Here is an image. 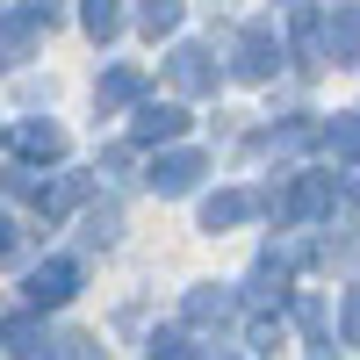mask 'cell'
I'll return each mask as SVG.
<instances>
[{
	"label": "cell",
	"instance_id": "24",
	"mask_svg": "<svg viewBox=\"0 0 360 360\" xmlns=\"http://www.w3.org/2000/svg\"><path fill=\"white\" fill-rule=\"evenodd\" d=\"M346 202H353V209H360V180H353V195H346Z\"/></svg>",
	"mask_w": 360,
	"mask_h": 360
},
{
	"label": "cell",
	"instance_id": "12",
	"mask_svg": "<svg viewBox=\"0 0 360 360\" xmlns=\"http://www.w3.org/2000/svg\"><path fill=\"white\" fill-rule=\"evenodd\" d=\"M295 317H303V353L310 360H332L339 346H332V324H324V303L317 295H303V303H295Z\"/></svg>",
	"mask_w": 360,
	"mask_h": 360
},
{
	"label": "cell",
	"instance_id": "23",
	"mask_svg": "<svg viewBox=\"0 0 360 360\" xmlns=\"http://www.w3.org/2000/svg\"><path fill=\"white\" fill-rule=\"evenodd\" d=\"M15 245H22V238H15V217H0V259H15Z\"/></svg>",
	"mask_w": 360,
	"mask_h": 360
},
{
	"label": "cell",
	"instance_id": "17",
	"mask_svg": "<svg viewBox=\"0 0 360 360\" xmlns=\"http://www.w3.org/2000/svg\"><path fill=\"white\" fill-rule=\"evenodd\" d=\"M79 22H86L94 44H108L115 29H123V0H79Z\"/></svg>",
	"mask_w": 360,
	"mask_h": 360
},
{
	"label": "cell",
	"instance_id": "22",
	"mask_svg": "<svg viewBox=\"0 0 360 360\" xmlns=\"http://www.w3.org/2000/svg\"><path fill=\"white\" fill-rule=\"evenodd\" d=\"M346 346H360V288H346Z\"/></svg>",
	"mask_w": 360,
	"mask_h": 360
},
{
	"label": "cell",
	"instance_id": "20",
	"mask_svg": "<svg viewBox=\"0 0 360 360\" xmlns=\"http://www.w3.org/2000/svg\"><path fill=\"white\" fill-rule=\"evenodd\" d=\"M115 231H123V217H115V209H94V217H86V245H108Z\"/></svg>",
	"mask_w": 360,
	"mask_h": 360
},
{
	"label": "cell",
	"instance_id": "4",
	"mask_svg": "<svg viewBox=\"0 0 360 360\" xmlns=\"http://www.w3.org/2000/svg\"><path fill=\"white\" fill-rule=\"evenodd\" d=\"M231 72L238 79H274L281 72V44H274V29H245V37H238V58H231Z\"/></svg>",
	"mask_w": 360,
	"mask_h": 360
},
{
	"label": "cell",
	"instance_id": "11",
	"mask_svg": "<svg viewBox=\"0 0 360 360\" xmlns=\"http://www.w3.org/2000/svg\"><path fill=\"white\" fill-rule=\"evenodd\" d=\"M252 209H259L252 195H238V188H224V195H209V202H202V231H231V224H245Z\"/></svg>",
	"mask_w": 360,
	"mask_h": 360
},
{
	"label": "cell",
	"instance_id": "9",
	"mask_svg": "<svg viewBox=\"0 0 360 360\" xmlns=\"http://www.w3.org/2000/svg\"><path fill=\"white\" fill-rule=\"evenodd\" d=\"M15 152L22 159H58V152H65V130L44 123V115H29V123H15Z\"/></svg>",
	"mask_w": 360,
	"mask_h": 360
},
{
	"label": "cell",
	"instance_id": "16",
	"mask_svg": "<svg viewBox=\"0 0 360 360\" xmlns=\"http://www.w3.org/2000/svg\"><path fill=\"white\" fill-rule=\"evenodd\" d=\"M29 44H37V22L29 15H0V65H22Z\"/></svg>",
	"mask_w": 360,
	"mask_h": 360
},
{
	"label": "cell",
	"instance_id": "5",
	"mask_svg": "<svg viewBox=\"0 0 360 360\" xmlns=\"http://www.w3.org/2000/svg\"><path fill=\"white\" fill-rule=\"evenodd\" d=\"M180 130H188V108L180 101H144L130 115V144H173Z\"/></svg>",
	"mask_w": 360,
	"mask_h": 360
},
{
	"label": "cell",
	"instance_id": "7",
	"mask_svg": "<svg viewBox=\"0 0 360 360\" xmlns=\"http://www.w3.org/2000/svg\"><path fill=\"white\" fill-rule=\"evenodd\" d=\"M295 259H303V252H259V259H252V303H274V310H281Z\"/></svg>",
	"mask_w": 360,
	"mask_h": 360
},
{
	"label": "cell",
	"instance_id": "18",
	"mask_svg": "<svg viewBox=\"0 0 360 360\" xmlns=\"http://www.w3.org/2000/svg\"><path fill=\"white\" fill-rule=\"evenodd\" d=\"M137 29H144V37H173V29H180V0H144Z\"/></svg>",
	"mask_w": 360,
	"mask_h": 360
},
{
	"label": "cell",
	"instance_id": "14",
	"mask_svg": "<svg viewBox=\"0 0 360 360\" xmlns=\"http://www.w3.org/2000/svg\"><path fill=\"white\" fill-rule=\"evenodd\" d=\"M238 295L231 288H188V324H231Z\"/></svg>",
	"mask_w": 360,
	"mask_h": 360
},
{
	"label": "cell",
	"instance_id": "19",
	"mask_svg": "<svg viewBox=\"0 0 360 360\" xmlns=\"http://www.w3.org/2000/svg\"><path fill=\"white\" fill-rule=\"evenodd\" d=\"M245 339H252V353L266 360V353H274V346H281V317H266V310H259V317H252V332H245Z\"/></svg>",
	"mask_w": 360,
	"mask_h": 360
},
{
	"label": "cell",
	"instance_id": "3",
	"mask_svg": "<svg viewBox=\"0 0 360 360\" xmlns=\"http://www.w3.org/2000/svg\"><path fill=\"white\" fill-rule=\"evenodd\" d=\"M324 209H332V173H303L274 202V224H310V217H324Z\"/></svg>",
	"mask_w": 360,
	"mask_h": 360
},
{
	"label": "cell",
	"instance_id": "15",
	"mask_svg": "<svg viewBox=\"0 0 360 360\" xmlns=\"http://www.w3.org/2000/svg\"><path fill=\"white\" fill-rule=\"evenodd\" d=\"M324 152L332 159H346V166H360V115H332V123H324Z\"/></svg>",
	"mask_w": 360,
	"mask_h": 360
},
{
	"label": "cell",
	"instance_id": "2",
	"mask_svg": "<svg viewBox=\"0 0 360 360\" xmlns=\"http://www.w3.org/2000/svg\"><path fill=\"white\" fill-rule=\"evenodd\" d=\"M166 79L180 86V94H217V51L209 44H180L166 58Z\"/></svg>",
	"mask_w": 360,
	"mask_h": 360
},
{
	"label": "cell",
	"instance_id": "10",
	"mask_svg": "<svg viewBox=\"0 0 360 360\" xmlns=\"http://www.w3.org/2000/svg\"><path fill=\"white\" fill-rule=\"evenodd\" d=\"M94 101H101V115H108V108H130V101H144V72H137V65H115V72H101Z\"/></svg>",
	"mask_w": 360,
	"mask_h": 360
},
{
	"label": "cell",
	"instance_id": "13",
	"mask_svg": "<svg viewBox=\"0 0 360 360\" xmlns=\"http://www.w3.org/2000/svg\"><path fill=\"white\" fill-rule=\"evenodd\" d=\"M295 65H324V15L310 8H295Z\"/></svg>",
	"mask_w": 360,
	"mask_h": 360
},
{
	"label": "cell",
	"instance_id": "21",
	"mask_svg": "<svg viewBox=\"0 0 360 360\" xmlns=\"http://www.w3.org/2000/svg\"><path fill=\"white\" fill-rule=\"evenodd\" d=\"M152 360H195V346L180 339V332H159V339H152Z\"/></svg>",
	"mask_w": 360,
	"mask_h": 360
},
{
	"label": "cell",
	"instance_id": "1",
	"mask_svg": "<svg viewBox=\"0 0 360 360\" xmlns=\"http://www.w3.org/2000/svg\"><path fill=\"white\" fill-rule=\"evenodd\" d=\"M72 295H79V266H72V259H44L37 274L22 281V303H29V310H65Z\"/></svg>",
	"mask_w": 360,
	"mask_h": 360
},
{
	"label": "cell",
	"instance_id": "8",
	"mask_svg": "<svg viewBox=\"0 0 360 360\" xmlns=\"http://www.w3.org/2000/svg\"><path fill=\"white\" fill-rule=\"evenodd\" d=\"M324 51H332V65H360V8H353V0L332 8V22H324Z\"/></svg>",
	"mask_w": 360,
	"mask_h": 360
},
{
	"label": "cell",
	"instance_id": "6",
	"mask_svg": "<svg viewBox=\"0 0 360 360\" xmlns=\"http://www.w3.org/2000/svg\"><path fill=\"white\" fill-rule=\"evenodd\" d=\"M202 173H209V159H202V152H159L144 180H152V195H188Z\"/></svg>",
	"mask_w": 360,
	"mask_h": 360
}]
</instances>
